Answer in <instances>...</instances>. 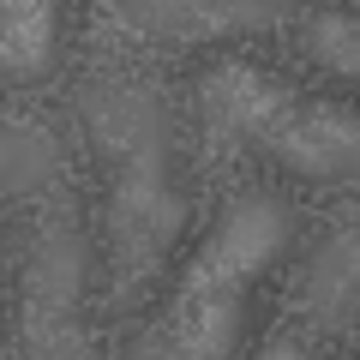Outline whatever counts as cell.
Masks as SVG:
<instances>
[{
	"instance_id": "6da1fadb",
	"label": "cell",
	"mask_w": 360,
	"mask_h": 360,
	"mask_svg": "<svg viewBox=\"0 0 360 360\" xmlns=\"http://www.w3.org/2000/svg\"><path fill=\"white\" fill-rule=\"evenodd\" d=\"M78 127L103 168V229L115 300H139L193 222L180 115L156 84L96 78L78 90Z\"/></svg>"
},
{
	"instance_id": "7a4b0ae2",
	"label": "cell",
	"mask_w": 360,
	"mask_h": 360,
	"mask_svg": "<svg viewBox=\"0 0 360 360\" xmlns=\"http://www.w3.org/2000/svg\"><path fill=\"white\" fill-rule=\"evenodd\" d=\"M295 229V205L276 193H234L193 264L180 270L174 295L127 342V360H234L252 324V295L288 258Z\"/></svg>"
},
{
	"instance_id": "3957f363",
	"label": "cell",
	"mask_w": 360,
	"mask_h": 360,
	"mask_svg": "<svg viewBox=\"0 0 360 360\" xmlns=\"http://www.w3.org/2000/svg\"><path fill=\"white\" fill-rule=\"evenodd\" d=\"M198 108L210 139L258 150L312 186H354L360 180V115L342 103L307 96L300 84L264 72L252 60H217L198 72Z\"/></svg>"
},
{
	"instance_id": "277c9868",
	"label": "cell",
	"mask_w": 360,
	"mask_h": 360,
	"mask_svg": "<svg viewBox=\"0 0 360 360\" xmlns=\"http://www.w3.org/2000/svg\"><path fill=\"white\" fill-rule=\"evenodd\" d=\"M90 234L78 217H49L30 234L18 276V360H96L90 348Z\"/></svg>"
},
{
	"instance_id": "5b68a950",
	"label": "cell",
	"mask_w": 360,
	"mask_h": 360,
	"mask_svg": "<svg viewBox=\"0 0 360 360\" xmlns=\"http://www.w3.org/2000/svg\"><path fill=\"white\" fill-rule=\"evenodd\" d=\"M132 30L174 42H210V37H240V30H264L270 18H283V6H258V0H144V6H120Z\"/></svg>"
},
{
	"instance_id": "8992f818",
	"label": "cell",
	"mask_w": 360,
	"mask_h": 360,
	"mask_svg": "<svg viewBox=\"0 0 360 360\" xmlns=\"http://www.w3.org/2000/svg\"><path fill=\"white\" fill-rule=\"evenodd\" d=\"M66 54V30H60V6L49 0H6L0 13V66L13 84H49L60 72Z\"/></svg>"
},
{
	"instance_id": "52a82bcc",
	"label": "cell",
	"mask_w": 360,
	"mask_h": 360,
	"mask_svg": "<svg viewBox=\"0 0 360 360\" xmlns=\"http://www.w3.org/2000/svg\"><path fill=\"white\" fill-rule=\"evenodd\" d=\"M300 300L319 324H342L360 312V222H342L336 234L319 240V252L307 258V276H300Z\"/></svg>"
},
{
	"instance_id": "ba28073f",
	"label": "cell",
	"mask_w": 360,
	"mask_h": 360,
	"mask_svg": "<svg viewBox=\"0 0 360 360\" xmlns=\"http://www.w3.org/2000/svg\"><path fill=\"white\" fill-rule=\"evenodd\" d=\"M300 54L319 72L342 78V84H360V13H342V6L307 13L300 18Z\"/></svg>"
},
{
	"instance_id": "9c48e42d",
	"label": "cell",
	"mask_w": 360,
	"mask_h": 360,
	"mask_svg": "<svg viewBox=\"0 0 360 360\" xmlns=\"http://www.w3.org/2000/svg\"><path fill=\"white\" fill-rule=\"evenodd\" d=\"M0 162H6V198L37 193L60 174V139H54L42 120H6V139H0Z\"/></svg>"
},
{
	"instance_id": "30bf717a",
	"label": "cell",
	"mask_w": 360,
	"mask_h": 360,
	"mask_svg": "<svg viewBox=\"0 0 360 360\" xmlns=\"http://www.w3.org/2000/svg\"><path fill=\"white\" fill-rule=\"evenodd\" d=\"M258 360H312L300 342H270V348H258Z\"/></svg>"
}]
</instances>
